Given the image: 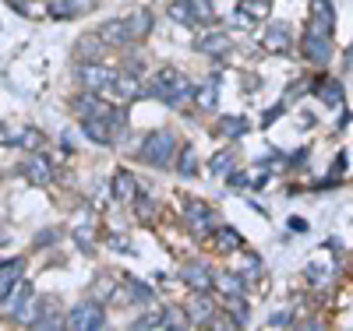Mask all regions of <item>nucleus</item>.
Wrapping results in <instances>:
<instances>
[{
	"label": "nucleus",
	"mask_w": 353,
	"mask_h": 331,
	"mask_svg": "<svg viewBox=\"0 0 353 331\" xmlns=\"http://www.w3.org/2000/svg\"><path fill=\"white\" fill-rule=\"evenodd\" d=\"M269 53H290L293 50V28L286 21H272L265 28V43H261Z\"/></svg>",
	"instance_id": "13"
},
{
	"label": "nucleus",
	"mask_w": 353,
	"mask_h": 331,
	"mask_svg": "<svg viewBox=\"0 0 353 331\" xmlns=\"http://www.w3.org/2000/svg\"><path fill=\"white\" fill-rule=\"evenodd\" d=\"M301 53L307 64L314 67H325L332 60V32L329 28H318V25H304V36H301Z\"/></svg>",
	"instance_id": "4"
},
{
	"label": "nucleus",
	"mask_w": 353,
	"mask_h": 331,
	"mask_svg": "<svg viewBox=\"0 0 353 331\" xmlns=\"http://www.w3.org/2000/svg\"><path fill=\"white\" fill-rule=\"evenodd\" d=\"M46 244H57V229H43L36 236V247H46Z\"/></svg>",
	"instance_id": "43"
},
{
	"label": "nucleus",
	"mask_w": 353,
	"mask_h": 331,
	"mask_svg": "<svg viewBox=\"0 0 353 331\" xmlns=\"http://www.w3.org/2000/svg\"><path fill=\"white\" fill-rule=\"evenodd\" d=\"M346 71H353V46L346 50Z\"/></svg>",
	"instance_id": "47"
},
{
	"label": "nucleus",
	"mask_w": 353,
	"mask_h": 331,
	"mask_svg": "<svg viewBox=\"0 0 353 331\" xmlns=\"http://www.w3.org/2000/svg\"><path fill=\"white\" fill-rule=\"evenodd\" d=\"M226 180H230V187H248V184H251V180H248L244 173H237V169H233V173H230Z\"/></svg>",
	"instance_id": "44"
},
{
	"label": "nucleus",
	"mask_w": 353,
	"mask_h": 331,
	"mask_svg": "<svg viewBox=\"0 0 353 331\" xmlns=\"http://www.w3.org/2000/svg\"><path fill=\"white\" fill-rule=\"evenodd\" d=\"M212 268L205 261H188L181 264V282L191 289V292H212Z\"/></svg>",
	"instance_id": "6"
},
{
	"label": "nucleus",
	"mask_w": 353,
	"mask_h": 331,
	"mask_svg": "<svg viewBox=\"0 0 353 331\" xmlns=\"http://www.w3.org/2000/svg\"><path fill=\"white\" fill-rule=\"evenodd\" d=\"M311 92H314L321 103H325L329 109H336V113L346 106V96H343V81H339V78H318V81L311 85Z\"/></svg>",
	"instance_id": "10"
},
{
	"label": "nucleus",
	"mask_w": 353,
	"mask_h": 331,
	"mask_svg": "<svg viewBox=\"0 0 353 331\" xmlns=\"http://www.w3.org/2000/svg\"><path fill=\"white\" fill-rule=\"evenodd\" d=\"M106 124H110V131H113V145H117V141L128 134V109H124V106H110Z\"/></svg>",
	"instance_id": "31"
},
{
	"label": "nucleus",
	"mask_w": 353,
	"mask_h": 331,
	"mask_svg": "<svg viewBox=\"0 0 353 331\" xmlns=\"http://www.w3.org/2000/svg\"><path fill=\"white\" fill-rule=\"evenodd\" d=\"M134 328H163V317L145 314V317H138V321H134Z\"/></svg>",
	"instance_id": "41"
},
{
	"label": "nucleus",
	"mask_w": 353,
	"mask_h": 331,
	"mask_svg": "<svg viewBox=\"0 0 353 331\" xmlns=\"http://www.w3.org/2000/svg\"><path fill=\"white\" fill-rule=\"evenodd\" d=\"M21 279H25V257H11V261L0 264V299H4L14 289V282H21Z\"/></svg>",
	"instance_id": "22"
},
{
	"label": "nucleus",
	"mask_w": 353,
	"mask_h": 331,
	"mask_svg": "<svg viewBox=\"0 0 353 331\" xmlns=\"http://www.w3.org/2000/svg\"><path fill=\"white\" fill-rule=\"evenodd\" d=\"M230 36L226 32H205V36H198L194 39V50L198 53H205V56H212V60H219V56H226L230 53Z\"/></svg>",
	"instance_id": "16"
},
{
	"label": "nucleus",
	"mask_w": 353,
	"mask_h": 331,
	"mask_svg": "<svg viewBox=\"0 0 353 331\" xmlns=\"http://www.w3.org/2000/svg\"><path fill=\"white\" fill-rule=\"evenodd\" d=\"M96 36L106 43V50H124V46L134 43V39H131V28H128L124 18H106V21L99 25V32H96Z\"/></svg>",
	"instance_id": "8"
},
{
	"label": "nucleus",
	"mask_w": 353,
	"mask_h": 331,
	"mask_svg": "<svg viewBox=\"0 0 353 331\" xmlns=\"http://www.w3.org/2000/svg\"><path fill=\"white\" fill-rule=\"evenodd\" d=\"M124 292H128V303H138V307H152L156 303V292L145 286V282H138V279H128L124 282Z\"/></svg>",
	"instance_id": "28"
},
{
	"label": "nucleus",
	"mask_w": 353,
	"mask_h": 331,
	"mask_svg": "<svg viewBox=\"0 0 353 331\" xmlns=\"http://www.w3.org/2000/svg\"><path fill=\"white\" fill-rule=\"evenodd\" d=\"M145 99H156L170 109H184L188 103H194V81L176 67H163L152 81H145Z\"/></svg>",
	"instance_id": "1"
},
{
	"label": "nucleus",
	"mask_w": 353,
	"mask_h": 331,
	"mask_svg": "<svg viewBox=\"0 0 353 331\" xmlns=\"http://www.w3.org/2000/svg\"><path fill=\"white\" fill-rule=\"evenodd\" d=\"M237 8H244L254 21H265V18H269V4H265V0H241Z\"/></svg>",
	"instance_id": "38"
},
{
	"label": "nucleus",
	"mask_w": 353,
	"mask_h": 331,
	"mask_svg": "<svg viewBox=\"0 0 353 331\" xmlns=\"http://www.w3.org/2000/svg\"><path fill=\"white\" fill-rule=\"evenodd\" d=\"M212 247H216L219 254L244 250V236L233 229V226H219V222H216V229H212Z\"/></svg>",
	"instance_id": "18"
},
{
	"label": "nucleus",
	"mask_w": 353,
	"mask_h": 331,
	"mask_svg": "<svg viewBox=\"0 0 353 331\" xmlns=\"http://www.w3.org/2000/svg\"><path fill=\"white\" fill-rule=\"evenodd\" d=\"M28 328H36V331H46V328H50V331H61V328H64V317L50 307V310H43V314H39L32 324H28Z\"/></svg>",
	"instance_id": "33"
},
{
	"label": "nucleus",
	"mask_w": 353,
	"mask_h": 331,
	"mask_svg": "<svg viewBox=\"0 0 353 331\" xmlns=\"http://www.w3.org/2000/svg\"><path fill=\"white\" fill-rule=\"evenodd\" d=\"M226 25H230V28H244V32H251V28H254L258 21H254V18H251L244 8H237V11H233V14L226 18Z\"/></svg>",
	"instance_id": "37"
},
{
	"label": "nucleus",
	"mask_w": 353,
	"mask_h": 331,
	"mask_svg": "<svg viewBox=\"0 0 353 331\" xmlns=\"http://www.w3.org/2000/svg\"><path fill=\"white\" fill-rule=\"evenodd\" d=\"M163 328H191L188 324V314L181 310V307H163Z\"/></svg>",
	"instance_id": "34"
},
{
	"label": "nucleus",
	"mask_w": 353,
	"mask_h": 331,
	"mask_svg": "<svg viewBox=\"0 0 353 331\" xmlns=\"http://www.w3.org/2000/svg\"><path fill=\"white\" fill-rule=\"evenodd\" d=\"M74 56H78V64H88V60H106V43H103L96 32H88V36L78 39Z\"/></svg>",
	"instance_id": "21"
},
{
	"label": "nucleus",
	"mask_w": 353,
	"mask_h": 331,
	"mask_svg": "<svg viewBox=\"0 0 353 331\" xmlns=\"http://www.w3.org/2000/svg\"><path fill=\"white\" fill-rule=\"evenodd\" d=\"M241 275H244L248 282H254V279L261 275V257H258V254H248V261H244V268H241Z\"/></svg>",
	"instance_id": "40"
},
{
	"label": "nucleus",
	"mask_w": 353,
	"mask_h": 331,
	"mask_svg": "<svg viewBox=\"0 0 353 331\" xmlns=\"http://www.w3.org/2000/svg\"><path fill=\"white\" fill-rule=\"evenodd\" d=\"M110 99H103V96H96V92H85L81 88V96H74V103H71V109L78 113V120H88V116H99V120H106L110 116Z\"/></svg>",
	"instance_id": "9"
},
{
	"label": "nucleus",
	"mask_w": 353,
	"mask_h": 331,
	"mask_svg": "<svg viewBox=\"0 0 353 331\" xmlns=\"http://www.w3.org/2000/svg\"><path fill=\"white\" fill-rule=\"evenodd\" d=\"M290 324H293V321H290V314H286V310H279V314H272V317H269V328H290Z\"/></svg>",
	"instance_id": "42"
},
{
	"label": "nucleus",
	"mask_w": 353,
	"mask_h": 331,
	"mask_svg": "<svg viewBox=\"0 0 353 331\" xmlns=\"http://www.w3.org/2000/svg\"><path fill=\"white\" fill-rule=\"evenodd\" d=\"M18 173L28 180V184H36V187H43V184H50V180H53V166H50V159L39 156V152H28V156L18 162Z\"/></svg>",
	"instance_id": "7"
},
{
	"label": "nucleus",
	"mask_w": 353,
	"mask_h": 331,
	"mask_svg": "<svg viewBox=\"0 0 353 331\" xmlns=\"http://www.w3.org/2000/svg\"><path fill=\"white\" fill-rule=\"evenodd\" d=\"M124 21H128V28H131V39H134V43L149 39L152 25H156V18H152V11H149V8H138V11H134V14H128Z\"/></svg>",
	"instance_id": "23"
},
{
	"label": "nucleus",
	"mask_w": 353,
	"mask_h": 331,
	"mask_svg": "<svg viewBox=\"0 0 353 331\" xmlns=\"http://www.w3.org/2000/svg\"><path fill=\"white\" fill-rule=\"evenodd\" d=\"M131 204H134V208H138V219H141V222H145V226H149V222H152V219H156V204H152V201H149V197H145V194H141V191H138V197H134V201H131Z\"/></svg>",
	"instance_id": "36"
},
{
	"label": "nucleus",
	"mask_w": 353,
	"mask_h": 331,
	"mask_svg": "<svg viewBox=\"0 0 353 331\" xmlns=\"http://www.w3.org/2000/svg\"><path fill=\"white\" fill-rule=\"evenodd\" d=\"M99 4V0H50V4H46V11L53 14V18H78V14H88V11H92Z\"/></svg>",
	"instance_id": "14"
},
{
	"label": "nucleus",
	"mask_w": 353,
	"mask_h": 331,
	"mask_svg": "<svg viewBox=\"0 0 353 331\" xmlns=\"http://www.w3.org/2000/svg\"><path fill=\"white\" fill-rule=\"evenodd\" d=\"M209 173L219 176V180H226V176L233 173V152H230V148H226V152H216V156L209 159Z\"/></svg>",
	"instance_id": "32"
},
{
	"label": "nucleus",
	"mask_w": 353,
	"mask_h": 331,
	"mask_svg": "<svg viewBox=\"0 0 353 331\" xmlns=\"http://www.w3.org/2000/svg\"><path fill=\"white\" fill-rule=\"evenodd\" d=\"M78 85L85 92H96L103 99L113 96L117 85V67H106V60H88V64H78Z\"/></svg>",
	"instance_id": "3"
},
{
	"label": "nucleus",
	"mask_w": 353,
	"mask_h": 331,
	"mask_svg": "<svg viewBox=\"0 0 353 331\" xmlns=\"http://www.w3.org/2000/svg\"><path fill=\"white\" fill-rule=\"evenodd\" d=\"M307 25H318V28H336V8L332 0H311V14H307Z\"/></svg>",
	"instance_id": "24"
},
{
	"label": "nucleus",
	"mask_w": 353,
	"mask_h": 331,
	"mask_svg": "<svg viewBox=\"0 0 353 331\" xmlns=\"http://www.w3.org/2000/svg\"><path fill=\"white\" fill-rule=\"evenodd\" d=\"M184 219L191 222V229H194L198 236H205V233L216 229V215H212V208L205 204V201H188V204H184Z\"/></svg>",
	"instance_id": "11"
},
{
	"label": "nucleus",
	"mask_w": 353,
	"mask_h": 331,
	"mask_svg": "<svg viewBox=\"0 0 353 331\" xmlns=\"http://www.w3.org/2000/svg\"><path fill=\"white\" fill-rule=\"evenodd\" d=\"M11 4H14V0H11Z\"/></svg>",
	"instance_id": "48"
},
{
	"label": "nucleus",
	"mask_w": 353,
	"mask_h": 331,
	"mask_svg": "<svg viewBox=\"0 0 353 331\" xmlns=\"http://www.w3.org/2000/svg\"><path fill=\"white\" fill-rule=\"evenodd\" d=\"M113 197H117V201H124V204H131V201L138 197V184H134V176H131V173L121 169V173L113 176Z\"/></svg>",
	"instance_id": "27"
},
{
	"label": "nucleus",
	"mask_w": 353,
	"mask_h": 331,
	"mask_svg": "<svg viewBox=\"0 0 353 331\" xmlns=\"http://www.w3.org/2000/svg\"><path fill=\"white\" fill-rule=\"evenodd\" d=\"M81 134L92 141V145H99V148H113V131H110L106 120H99V116L81 120Z\"/></svg>",
	"instance_id": "19"
},
{
	"label": "nucleus",
	"mask_w": 353,
	"mask_h": 331,
	"mask_svg": "<svg viewBox=\"0 0 353 331\" xmlns=\"http://www.w3.org/2000/svg\"><path fill=\"white\" fill-rule=\"evenodd\" d=\"M184 314H188V324H209V321L216 317L212 292H191V299H188Z\"/></svg>",
	"instance_id": "12"
},
{
	"label": "nucleus",
	"mask_w": 353,
	"mask_h": 331,
	"mask_svg": "<svg viewBox=\"0 0 353 331\" xmlns=\"http://www.w3.org/2000/svg\"><path fill=\"white\" fill-rule=\"evenodd\" d=\"M216 131V138H230V141H237V138H244L248 131H251V124L244 116H219V124L212 127Z\"/></svg>",
	"instance_id": "25"
},
{
	"label": "nucleus",
	"mask_w": 353,
	"mask_h": 331,
	"mask_svg": "<svg viewBox=\"0 0 353 331\" xmlns=\"http://www.w3.org/2000/svg\"><path fill=\"white\" fill-rule=\"evenodd\" d=\"M110 247H113V250H131V247L124 244V239H121V236H113V239H110Z\"/></svg>",
	"instance_id": "46"
},
{
	"label": "nucleus",
	"mask_w": 353,
	"mask_h": 331,
	"mask_svg": "<svg viewBox=\"0 0 353 331\" xmlns=\"http://www.w3.org/2000/svg\"><path fill=\"white\" fill-rule=\"evenodd\" d=\"M219 103V71H212L201 85H194V106L198 109H216Z\"/></svg>",
	"instance_id": "17"
},
{
	"label": "nucleus",
	"mask_w": 353,
	"mask_h": 331,
	"mask_svg": "<svg viewBox=\"0 0 353 331\" xmlns=\"http://www.w3.org/2000/svg\"><path fill=\"white\" fill-rule=\"evenodd\" d=\"M173 166H176V173H181L184 180H191V176L198 173V156H194V148H191V145H181V148H176Z\"/></svg>",
	"instance_id": "29"
},
{
	"label": "nucleus",
	"mask_w": 353,
	"mask_h": 331,
	"mask_svg": "<svg viewBox=\"0 0 353 331\" xmlns=\"http://www.w3.org/2000/svg\"><path fill=\"white\" fill-rule=\"evenodd\" d=\"M166 14H170V21L184 25V28H198V18H194V11H191L188 0H173V4L166 8Z\"/></svg>",
	"instance_id": "30"
},
{
	"label": "nucleus",
	"mask_w": 353,
	"mask_h": 331,
	"mask_svg": "<svg viewBox=\"0 0 353 331\" xmlns=\"http://www.w3.org/2000/svg\"><path fill=\"white\" fill-rule=\"evenodd\" d=\"M290 229H293V233H307V222H304L301 215H293V219H290Z\"/></svg>",
	"instance_id": "45"
},
{
	"label": "nucleus",
	"mask_w": 353,
	"mask_h": 331,
	"mask_svg": "<svg viewBox=\"0 0 353 331\" xmlns=\"http://www.w3.org/2000/svg\"><path fill=\"white\" fill-rule=\"evenodd\" d=\"M212 289H219L226 299H233V296H248V279H244L241 272H219V275L212 279Z\"/></svg>",
	"instance_id": "20"
},
{
	"label": "nucleus",
	"mask_w": 353,
	"mask_h": 331,
	"mask_svg": "<svg viewBox=\"0 0 353 331\" xmlns=\"http://www.w3.org/2000/svg\"><path fill=\"white\" fill-rule=\"evenodd\" d=\"M18 145H21V152H39V145H43V134H39L36 127H28V131L21 134V141H18Z\"/></svg>",
	"instance_id": "39"
},
{
	"label": "nucleus",
	"mask_w": 353,
	"mask_h": 331,
	"mask_svg": "<svg viewBox=\"0 0 353 331\" xmlns=\"http://www.w3.org/2000/svg\"><path fill=\"white\" fill-rule=\"evenodd\" d=\"M113 96L124 99V103H134V99H145V85L138 74H128V71H117V85H113Z\"/></svg>",
	"instance_id": "15"
},
{
	"label": "nucleus",
	"mask_w": 353,
	"mask_h": 331,
	"mask_svg": "<svg viewBox=\"0 0 353 331\" xmlns=\"http://www.w3.org/2000/svg\"><path fill=\"white\" fill-rule=\"evenodd\" d=\"M64 328L71 331H103L106 328V310L99 299H81V303H74L64 317Z\"/></svg>",
	"instance_id": "5"
},
{
	"label": "nucleus",
	"mask_w": 353,
	"mask_h": 331,
	"mask_svg": "<svg viewBox=\"0 0 353 331\" xmlns=\"http://www.w3.org/2000/svg\"><path fill=\"white\" fill-rule=\"evenodd\" d=\"M188 4H191V11H194L198 25H209V21L216 18V8H212V0H188Z\"/></svg>",
	"instance_id": "35"
},
{
	"label": "nucleus",
	"mask_w": 353,
	"mask_h": 331,
	"mask_svg": "<svg viewBox=\"0 0 353 331\" xmlns=\"http://www.w3.org/2000/svg\"><path fill=\"white\" fill-rule=\"evenodd\" d=\"M176 134L173 131H149L138 145V159L152 169H170L173 159H176Z\"/></svg>",
	"instance_id": "2"
},
{
	"label": "nucleus",
	"mask_w": 353,
	"mask_h": 331,
	"mask_svg": "<svg viewBox=\"0 0 353 331\" xmlns=\"http://www.w3.org/2000/svg\"><path fill=\"white\" fill-rule=\"evenodd\" d=\"M226 317L233 328H248L251 324V307H248V296H233L226 299Z\"/></svg>",
	"instance_id": "26"
}]
</instances>
